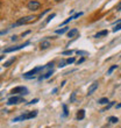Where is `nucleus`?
Segmentation results:
<instances>
[{
	"instance_id": "nucleus-1",
	"label": "nucleus",
	"mask_w": 121,
	"mask_h": 128,
	"mask_svg": "<svg viewBox=\"0 0 121 128\" xmlns=\"http://www.w3.org/2000/svg\"><path fill=\"white\" fill-rule=\"evenodd\" d=\"M37 19V16L36 15H28V16H25V18H21L19 19L14 25H12V28H14V27H18V26H22V25H26V23H30L35 21V20Z\"/></svg>"
},
{
	"instance_id": "nucleus-2",
	"label": "nucleus",
	"mask_w": 121,
	"mask_h": 128,
	"mask_svg": "<svg viewBox=\"0 0 121 128\" xmlns=\"http://www.w3.org/2000/svg\"><path fill=\"white\" fill-rule=\"evenodd\" d=\"M37 115V111H33V112H29V113H26V114H22L18 118H14L13 121L14 122H18V121H23V120H28V119H33Z\"/></svg>"
},
{
	"instance_id": "nucleus-3",
	"label": "nucleus",
	"mask_w": 121,
	"mask_h": 128,
	"mask_svg": "<svg viewBox=\"0 0 121 128\" xmlns=\"http://www.w3.org/2000/svg\"><path fill=\"white\" fill-rule=\"evenodd\" d=\"M20 102H25V99H23L22 97H16V96H14V97L8 99L7 105H15V104H20Z\"/></svg>"
},
{
	"instance_id": "nucleus-4",
	"label": "nucleus",
	"mask_w": 121,
	"mask_h": 128,
	"mask_svg": "<svg viewBox=\"0 0 121 128\" xmlns=\"http://www.w3.org/2000/svg\"><path fill=\"white\" fill-rule=\"evenodd\" d=\"M27 7H28V9L29 11H37L38 8L41 7V4L38 2V1H29L28 2V5H27Z\"/></svg>"
},
{
	"instance_id": "nucleus-5",
	"label": "nucleus",
	"mask_w": 121,
	"mask_h": 128,
	"mask_svg": "<svg viewBox=\"0 0 121 128\" xmlns=\"http://www.w3.org/2000/svg\"><path fill=\"white\" fill-rule=\"evenodd\" d=\"M42 70V66H38V68H35V69H33V70H30V71H28V72H26L25 75H23V77H26V78H33L37 72H40Z\"/></svg>"
},
{
	"instance_id": "nucleus-6",
	"label": "nucleus",
	"mask_w": 121,
	"mask_h": 128,
	"mask_svg": "<svg viewBox=\"0 0 121 128\" xmlns=\"http://www.w3.org/2000/svg\"><path fill=\"white\" fill-rule=\"evenodd\" d=\"M29 44V41H27V42H25L23 44H21V45H16V47H12V48H7V49H5L4 50V53H12V51H15V50H20V49H22V48H25L26 45H28Z\"/></svg>"
},
{
	"instance_id": "nucleus-7",
	"label": "nucleus",
	"mask_w": 121,
	"mask_h": 128,
	"mask_svg": "<svg viewBox=\"0 0 121 128\" xmlns=\"http://www.w3.org/2000/svg\"><path fill=\"white\" fill-rule=\"evenodd\" d=\"M12 94L14 93H20V94H28V90H27L26 87L23 86H19V87H15V89H13V90L11 91Z\"/></svg>"
},
{
	"instance_id": "nucleus-8",
	"label": "nucleus",
	"mask_w": 121,
	"mask_h": 128,
	"mask_svg": "<svg viewBox=\"0 0 121 128\" xmlns=\"http://www.w3.org/2000/svg\"><path fill=\"white\" fill-rule=\"evenodd\" d=\"M98 85H99V83H98V82H94V83H93V84H92V85H91L90 87H89V91H87V94L90 96V94H92V93H93V92H94V91L97 90V89H98Z\"/></svg>"
},
{
	"instance_id": "nucleus-9",
	"label": "nucleus",
	"mask_w": 121,
	"mask_h": 128,
	"mask_svg": "<svg viewBox=\"0 0 121 128\" xmlns=\"http://www.w3.org/2000/svg\"><path fill=\"white\" fill-rule=\"evenodd\" d=\"M49 47H50V42L48 41V40H43V41L41 42V44H40V48H41L42 50L48 49Z\"/></svg>"
},
{
	"instance_id": "nucleus-10",
	"label": "nucleus",
	"mask_w": 121,
	"mask_h": 128,
	"mask_svg": "<svg viewBox=\"0 0 121 128\" xmlns=\"http://www.w3.org/2000/svg\"><path fill=\"white\" fill-rule=\"evenodd\" d=\"M53 73H54V70H53V69H50L49 71H47V72H45V73H44V75H43V76H40V77H38V79H40V80H42V79L49 78V77H50V76H51V75H53Z\"/></svg>"
},
{
	"instance_id": "nucleus-11",
	"label": "nucleus",
	"mask_w": 121,
	"mask_h": 128,
	"mask_svg": "<svg viewBox=\"0 0 121 128\" xmlns=\"http://www.w3.org/2000/svg\"><path fill=\"white\" fill-rule=\"evenodd\" d=\"M76 35H78V29H76V28H73V29L69 30L68 32V37H75Z\"/></svg>"
},
{
	"instance_id": "nucleus-12",
	"label": "nucleus",
	"mask_w": 121,
	"mask_h": 128,
	"mask_svg": "<svg viewBox=\"0 0 121 128\" xmlns=\"http://www.w3.org/2000/svg\"><path fill=\"white\" fill-rule=\"evenodd\" d=\"M84 118H85V111L84 109H79L78 113H77V119L78 120H83Z\"/></svg>"
},
{
	"instance_id": "nucleus-13",
	"label": "nucleus",
	"mask_w": 121,
	"mask_h": 128,
	"mask_svg": "<svg viewBox=\"0 0 121 128\" xmlns=\"http://www.w3.org/2000/svg\"><path fill=\"white\" fill-rule=\"evenodd\" d=\"M107 34H108L107 30H101V32H99V33H97V34L94 35V37L98 38V37H101V36H106Z\"/></svg>"
},
{
	"instance_id": "nucleus-14",
	"label": "nucleus",
	"mask_w": 121,
	"mask_h": 128,
	"mask_svg": "<svg viewBox=\"0 0 121 128\" xmlns=\"http://www.w3.org/2000/svg\"><path fill=\"white\" fill-rule=\"evenodd\" d=\"M14 61H15V57H12L11 60H8L7 62H5L4 66H5V68H8V66H9V65H11V64L13 63V62H14Z\"/></svg>"
},
{
	"instance_id": "nucleus-15",
	"label": "nucleus",
	"mask_w": 121,
	"mask_h": 128,
	"mask_svg": "<svg viewBox=\"0 0 121 128\" xmlns=\"http://www.w3.org/2000/svg\"><path fill=\"white\" fill-rule=\"evenodd\" d=\"M68 30H69V27H64V28H62V29L56 30V34H64L65 32H68Z\"/></svg>"
},
{
	"instance_id": "nucleus-16",
	"label": "nucleus",
	"mask_w": 121,
	"mask_h": 128,
	"mask_svg": "<svg viewBox=\"0 0 121 128\" xmlns=\"http://www.w3.org/2000/svg\"><path fill=\"white\" fill-rule=\"evenodd\" d=\"M108 121H110V122H112V124H117L118 121H119V119H118L117 117H110V118H108Z\"/></svg>"
},
{
	"instance_id": "nucleus-17",
	"label": "nucleus",
	"mask_w": 121,
	"mask_h": 128,
	"mask_svg": "<svg viewBox=\"0 0 121 128\" xmlns=\"http://www.w3.org/2000/svg\"><path fill=\"white\" fill-rule=\"evenodd\" d=\"M98 102L100 104V105H105V104H107L108 102V99L107 98H101V99H99Z\"/></svg>"
},
{
	"instance_id": "nucleus-18",
	"label": "nucleus",
	"mask_w": 121,
	"mask_h": 128,
	"mask_svg": "<svg viewBox=\"0 0 121 128\" xmlns=\"http://www.w3.org/2000/svg\"><path fill=\"white\" fill-rule=\"evenodd\" d=\"M113 105H114V101L110 102V104H108V105L106 106L105 108H102V109H101V111H100V112H105V111H107V109H108V108H111V107H112V106H113Z\"/></svg>"
},
{
	"instance_id": "nucleus-19",
	"label": "nucleus",
	"mask_w": 121,
	"mask_h": 128,
	"mask_svg": "<svg viewBox=\"0 0 121 128\" xmlns=\"http://www.w3.org/2000/svg\"><path fill=\"white\" fill-rule=\"evenodd\" d=\"M115 69H118V65H113V66H111V68L108 69V71H107V75H111V73H112Z\"/></svg>"
},
{
	"instance_id": "nucleus-20",
	"label": "nucleus",
	"mask_w": 121,
	"mask_h": 128,
	"mask_svg": "<svg viewBox=\"0 0 121 128\" xmlns=\"http://www.w3.org/2000/svg\"><path fill=\"white\" fill-rule=\"evenodd\" d=\"M65 65H66V60H62L58 64V68H64Z\"/></svg>"
},
{
	"instance_id": "nucleus-21",
	"label": "nucleus",
	"mask_w": 121,
	"mask_h": 128,
	"mask_svg": "<svg viewBox=\"0 0 121 128\" xmlns=\"http://www.w3.org/2000/svg\"><path fill=\"white\" fill-rule=\"evenodd\" d=\"M118 30H121V22H120V23H117L115 28H113V32H114V33H115V32H118Z\"/></svg>"
},
{
	"instance_id": "nucleus-22",
	"label": "nucleus",
	"mask_w": 121,
	"mask_h": 128,
	"mask_svg": "<svg viewBox=\"0 0 121 128\" xmlns=\"http://www.w3.org/2000/svg\"><path fill=\"white\" fill-rule=\"evenodd\" d=\"M55 15H56V14H51V15H49V16L47 18V20H45V23H48L51 19H54V18H55Z\"/></svg>"
},
{
	"instance_id": "nucleus-23",
	"label": "nucleus",
	"mask_w": 121,
	"mask_h": 128,
	"mask_svg": "<svg viewBox=\"0 0 121 128\" xmlns=\"http://www.w3.org/2000/svg\"><path fill=\"white\" fill-rule=\"evenodd\" d=\"M76 99V92H73V93L71 94V98H70V102H73Z\"/></svg>"
},
{
	"instance_id": "nucleus-24",
	"label": "nucleus",
	"mask_w": 121,
	"mask_h": 128,
	"mask_svg": "<svg viewBox=\"0 0 121 128\" xmlns=\"http://www.w3.org/2000/svg\"><path fill=\"white\" fill-rule=\"evenodd\" d=\"M72 53H73L72 50H66V51H63L62 55H72Z\"/></svg>"
},
{
	"instance_id": "nucleus-25",
	"label": "nucleus",
	"mask_w": 121,
	"mask_h": 128,
	"mask_svg": "<svg viewBox=\"0 0 121 128\" xmlns=\"http://www.w3.org/2000/svg\"><path fill=\"white\" fill-rule=\"evenodd\" d=\"M75 62V58L73 57H71V58H68L66 60V64H71V63H73Z\"/></svg>"
},
{
	"instance_id": "nucleus-26",
	"label": "nucleus",
	"mask_w": 121,
	"mask_h": 128,
	"mask_svg": "<svg viewBox=\"0 0 121 128\" xmlns=\"http://www.w3.org/2000/svg\"><path fill=\"white\" fill-rule=\"evenodd\" d=\"M63 111H64V117H66L68 115V108H66V105H63Z\"/></svg>"
},
{
	"instance_id": "nucleus-27",
	"label": "nucleus",
	"mask_w": 121,
	"mask_h": 128,
	"mask_svg": "<svg viewBox=\"0 0 121 128\" xmlns=\"http://www.w3.org/2000/svg\"><path fill=\"white\" fill-rule=\"evenodd\" d=\"M71 20H73V18H72V16H70L69 19H66V20H65V21H64V22L62 23V26H63V25H66V23H68V22H70Z\"/></svg>"
},
{
	"instance_id": "nucleus-28",
	"label": "nucleus",
	"mask_w": 121,
	"mask_h": 128,
	"mask_svg": "<svg viewBox=\"0 0 121 128\" xmlns=\"http://www.w3.org/2000/svg\"><path fill=\"white\" fill-rule=\"evenodd\" d=\"M80 15H83L82 12H79V13H77V14H75V15H72V18H73V19H77V18H79Z\"/></svg>"
},
{
	"instance_id": "nucleus-29",
	"label": "nucleus",
	"mask_w": 121,
	"mask_h": 128,
	"mask_svg": "<svg viewBox=\"0 0 121 128\" xmlns=\"http://www.w3.org/2000/svg\"><path fill=\"white\" fill-rule=\"evenodd\" d=\"M37 101H38V99H33V100H31L30 102H28V104H30V105H31V104H36Z\"/></svg>"
},
{
	"instance_id": "nucleus-30",
	"label": "nucleus",
	"mask_w": 121,
	"mask_h": 128,
	"mask_svg": "<svg viewBox=\"0 0 121 128\" xmlns=\"http://www.w3.org/2000/svg\"><path fill=\"white\" fill-rule=\"evenodd\" d=\"M77 54H78V55H85V51H79V50H78V51H77Z\"/></svg>"
},
{
	"instance_id": "nucleus-31",
	"label": "nucleus",
	"mask_w": 121,
	"mask_h": 128,
	"mask_svg": "<svg viewBox=\"0 0 121 128\" xmlns=\"http://www.w3.org/2000/svg\"><path fill=\"white\" fill-rule=\"evenodd\" d=\"M84 61H85V60H84V58H82V60H79V61H78V62H77V64H78V65H79L80 63H83Z\"/></svg>"
},
{
	"instance_id": "nucleus-32",
	"label": "nucleus",
	"mask_w": 121,
	"mask_h": 128,
	"mask_svg": "<svg viewBox=\"0 0 121 128\" xmlns=\"http://www.w3.org/2000/svg\"><path fill=\"white\" fill-rule=\"evenodd\" d=\"M16 40H18V36H12V41H16Z\"/></svg>"
},
{
	"instance_id": "nucleus-33",
	"label": "nucleus",
	"mask_w": 121,
	"mask_h": 128,
	"mask_svg": "<svg viewBox=\"0 0 121 128\" xmlns=\"http://www.w3.org/2000/svg\"><path fill=\"white\" fill-rule=\"evenodd\" d=\"M117 11H121V2L119 5H118V7H117Z\"/></svg>"
},
{
	"instance_id": "nucleus-34",
	"label": "nucleus",
	"mask_w": 121,
	"mask_h": 128,
	"mask_svg": "<svg viewBox=\"0 0 121 128\" xmlns=\"http://www.w3.org/2000/svg\"><path fill=\"white\" fill-rule=\"evenodd\" d=\"M5 33H7V30H1V32H0V35L5 34Z\"/></svg>"
},
{
	"instance_id": "nucleus-35",
	"label": "nucleus",
	"mask_w": 121,
	"mask_h": 128,
	"mask_svg": "<svg viewBox=\"0 0 121 128\" xmlns=\"http://www.w3.org/2000/svg\"><path fill=\"white\" fill-rule=\"evenodd\" d=\"M120 107H121V102L119 104V105H117V108H120Z\"/></svg>"
},
{
	"instance_id": "nucleus-36",
	"label": "nucleus",
	"mask_w": 121,
	"mask_h": 128,
	"mask_svg": "<svg viewBox=\"0 0 121 128\" xmlns=\"http://www.w3.org/2000/svg\"><path fill=\"white\" fill-rule=\"evenodd\" d=\"M2 58H4V56H0V61L2 60Z\"/></svg>"
},
{
	"instance_id": "nucleus-37",
	"label": "nucleus",
	"mask_w": 121,
	"mask_h": 128,
	"mask_svg": "<svg viewBox=\"0 0 121 128\" xmlns=\"http://www.w3.org/2000/svg\"><path fill=\"white\" fill-rule=\"evenodd\" d=\"M55 1H62V0H55Z\"/></svg>"
},
{
	"instance_id": "nucleus-38",
	"label": "nucleus",
	"mask_w": 121,
	"mask_h": 128,
	"mask_svg": "<svg viewBox=\"0 0 121 128\" xmlns=\"http://www.w3.org/2000/svg\"><path fill=\"white\" fill-rule=\"evenodd\" d=\"M0 6H1V2H0Z\"/></svg>"
}]
</instances>
